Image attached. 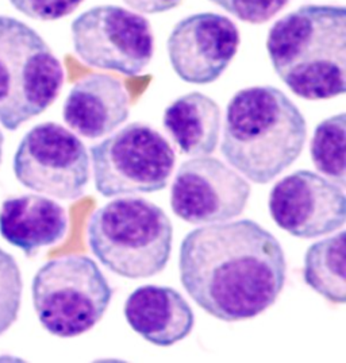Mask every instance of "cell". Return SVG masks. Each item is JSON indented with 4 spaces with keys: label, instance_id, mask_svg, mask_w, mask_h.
Segmentation results:
<instances>
[{
    "label": "cell",
    "instance_id": "cell-1",
    "mask_svg": "<svg viewBox=\"0 0 346 363\" xmlns=\"http://www.w3.org/2000/svg\"><path fill=\"white\" fill-rule=\"evenodd\" d=\"M183 288L222 321L249 320L272 307L286 282L287 262L274 234L249 219L199 227L183 239Z\"/></svg>",
    "mask_w": 346,
    "mask_h": 363
},
{
    "label": "cell",
    "instance_id": "cell-2",
    "mask_svg": "<svg viewBox=\"0 0 346 363\" xmlns=\"http://www.w3.org/2000/svg\"><path fill=\"white\" fill-rule=\"evenodd\" d=\"M305 116L275 86H249L227 104L222 155L250 182L268 184L299 158L305 147Z\"/></svg>",
    "mask_w": 346,
    "mask_h": 363
},
{
    "label": "cell",
    "instance_id": "cell-3",
    "mask_svg": "<svg viewBox=\"0 0 346 363\" xmlns=\"http://www.w3.org/2000/svg\"><path fill=\"white\" fill-rule=\"evenodd\" d=\"M266 52L280 80L306 100L346 91V10L306 4L269 28Z\"/></svg>",
    "mask_w": 346,
    "mask_h": 363
},
{
    "label": "cell",
    "instance_id": "cell-4",
    "mask_svg": "<svg viewBox=\"0 0 346 363\" xmlns=\"http://www.w3.org/2000/svg\"><path fill=\"white\" fill-rule=\"evenodd\" d=\"M173 228L164 211L142 197H119L88 223V245L97 261L125 279L160 274L172 252Z\"/></svg>",
    "mask_w": 346,
    "mask_h": 363
},
{
    "label": "cell",
    "instance_id": "cell-5",
    "mask_svg": "<svg viewBox=\"0 0 346 363\" xmlns=\"http://www.w3.org/2000/svg\"><path fill=\"white\" fill-rule=\"evenodd\" d=\"M64 69L41 35L11 16H0V125L15 131L58 98Z\"/></svg>",
    "mask_w": 346,
    "mask_h": 363
},
{
    "label": "cell",
    "instance_id": "cell-6",
    "mask_svg": "<svg viewBox=\"0 0 346 363\" xmlns=\"http://www.w3.org/2000/svg\"><path fill=\"white\" fill-rule=\"evenodd\" d=\"M112 294L97 262L85 255L48 261L31 284L38 320L58 337H76L92 330L104 316Z\"/></svg>",
    "mask_w": 346,
    "mask_h": 363
},
{
    "label": "cell",
    "instance_id": "cell-7",
    "mask_svg": "<svg viewBox=\"0 0 346 363\" xmlns=\"http://www.w3.org/2000/svg\"><path fill=\"white\" fill-rule=\"evenodd\" d=\"M90 153L95 188L104 197L163 191L176 162L169 142L142 122L121 128Z\"/></svg>",
    "mask_w": 346,
    "mask_h": 363
},
{
    "label": "cell",
    "instance_id": "cell-8",
    "mask_svg": "<svg viewBox=\"0 0 346 363\" xmlns=\"http://www.w3.org/2000/svg\"><path fill=\"white\" fill-rule=\"evenodd\" d=\"M72 41L84 64L136 76L154 53L151 22L121 6H97L72 22Z\"/></svg>",
    "mask_w": 346,
    "mask_h": 363
},
{
    "label": "cell",
    "instance_id": "cell-9",
    "mask_svg": "<svg viewBox=\"0 0 346 363\" xmlns=\"http://www.w3.org/2000/svg\"><path fill=\"white\" fill-rule=\"evenodd\" d=\"M13 169L25 188L61 200L82 197L91 177L83 142L55 122L40 123L25 134Z\"/></svg>",
    "mask_w": 346,
    "mask_h": 363
},
{
    "label": "cell",
    "instance_id": "cell-10",
    "mask_svg": "<svg viewBox=\"0 0 346 363\" xmlns=\"http://www.w3.org/2000/svg\"><path fill=\"white\" fill-rule=\"evenodd\" d=\"M249 182L212 157L183 162L171 188V208L191 224L222 223L239 216L249 201Z\"/></svg>",
    "mask_w": 346,
    "mask_h": 363
},
{
    "label": "cell",
    "instance_id": "cell-11",
    "mask_svg": "<svg viewBox=\"0 0 346 363\" xmlns=\"http://www.w3.org/2000/svg\"><path fill=\"white\" fill-rule=\"evenodd\" d=\"M268 207L274 222L292 237H322L345 224L344 189L310 170H296L277 182Z\"/></svg>",
    "mask_w": 346,
    "mask_h": 363
},
{
    "label": "cell",
    "instance_id": "cell-12",
    "mask_svg": "<svg viewBox=\"0 0 346 363\" xmlns=\"http://www.w3.org/2000/svg\"><path fill=\"white\" fill-rule=\"evenodd\" d=\"M239 30L227 16L200 13L181 19L166 43L168 57L183 82L205 85L217 82L239 46Z\"/></svg>",
    "mask_w": 346,
    "mask_h": 363
},
{
    "label": "cell",
    "instance_id": "cell-13",
    "mask_svg": "<svg viewBox=\"0 0 346 363\" xmlns=\"http://www.w3.org/2000/svg\"><path fill=\"white\" fill-rule=\"evenodd\" d=\"M125 319L142 339L158 347H171L191 334L193 308L176 289L142 285L126 298Z\"/></svg>",
    "mask_w": 346,
    "mask_h": 363
},
{
    "label": "cell",
    "instance_id": "cell-14",
    "mask_svg": "<svg viewBox=\"0 0 346 363\" xmlns=\"http://www.w3.org/2000/svg\"><path fill=\"white\" fill-rule=\"evenodd\" d=\"M124 84L110 74H91L72 86L63 107L65 123L88 140L102 138L129 118Z\"/></svg>",
    "mask_w": 346,
    "mask_h": 363
},
{
    "label": "cell",
    "instance_id": "cell-15",
    "mask_svg": "<svg viewBox=\"0 0 346 363\" xmlns=\"http://www.w3.org/2000/svg\"><path fill=\"white\" fill-rule=\"evenodd\" d=\"M67 231V211L52 199L22 195L1 203L0 235L26 257H34L42 247L58 243Z\"/></svg>",
    "mask_w": 346,
    "mask_h": 363
},
{
    "label": "cell",
    "instance_id": "cell-16",
    "mask_svg": "<svg viewBox=\"0 0 346 363\" xmlns=\"http://www.w3.org/2000/svg\"><path fill=\"white\" fill-rule=\"evenodd\" d=\"M221 118V108L212 99L190 92L166 107L163 123L181 153L206 157L214 153L220 142Z\"/></svg>",
    "mask_w": 346,
    "mask_h": 363
},
{
    "label": "cell",
    "instance_id": "cell-17",
    "mask_svg": "<svg viewBox=\"0 0 346 363\" xmlns=\"http://www.w3.org/2000/svg\"><path fill=\"white\" fill-rule=\"evenodd\" d=\"M306 284L334 304H345V231L311 245L305 257Z\"/></svg>",
    "mask_w": 346,
    "mask_h": 363
},
{
    "label": "cell",
    "instance_id": "cell-18",
    "mask_svg": "<svg viewBox=\"0 0 346 363\" xmlns=\"http://www.w3.org/2000/svg\"><path fill=\"white\" fill-rule=\"evenodd\" d=\"M346 115L338 113L319 123L310 143L311 160L322 174L345 188Z\"/></svg>",
    "mask_w": 346,
    "mask_h": 363
},
{
    "label": "cell",
    "instance_id": "cell-19",
    "mask_svg": "<svg viewBox=\"0 0 346 363\" xmlns=\"http://www.w3.org/2000/svg\"><path fill=\"white\" fill-rule=\"evenodd\" d=\"M23 282L14 257L0 249V336L18 319Z\"/></svg>",
    "mask_w": 346,
    "mask_h": 363
},
{
    "label": "cell",
    "instance_id": "cell-20",
    "mask_svg": "<svg viewBox=\"0 0 346 363\" xmlns=\"http://www.w3.org/2000/svg\"><path fill=\"white\" fill-rule=\"evenodd\" d=\"M226 13L250 25H263L279 14L290 0H210Z\"/></svg>",
    "mask_w": 346,
    "mask_h": 363
},
{
    "label": "cell",
    "instance_id": "cell-21",
    "mask_svg": "<svg viewBox=\"0 0 346 363\" xmlns=\"http://www.w3.org/2000/svg\"><path fill=\"white\" fill-rule=\"evenodd\" d=\"M15 9L31 19L57 21L76 11L84 0H10Z\"/></svg>",
    "mask_w": 346,
    "mask_h": 363
},
{
    "label": "cell",
    "instance_id": "cell-22",
    "mask_svg": "<svg viewBox=\"0 0 346 363\" xmlns=\"http://www.w3.org/2000/svg\"><path fill=\"white\" fill-rule=\"evenodd\" d=\"M126 4L144 14H161L179 7L181 0H124Z\"/></svg>",
    "mask_w": 346,
    "mask_h": 363
},
{
    "label": "cell",
    "instance_id": "cell-23",
    "mask_svg": "<svg viewBox=\"0 0 346 363\" xmlns=\"http://www.w3.org/2000/svg\"><path fill=\"white\" fill-rule=\"evenodd\" d=\"M3 143H4V135L0 131V162H1V154H3Z\"/></svg>",
    "mask_w": 346,
    "mask_h": 363
}]
</instances>
